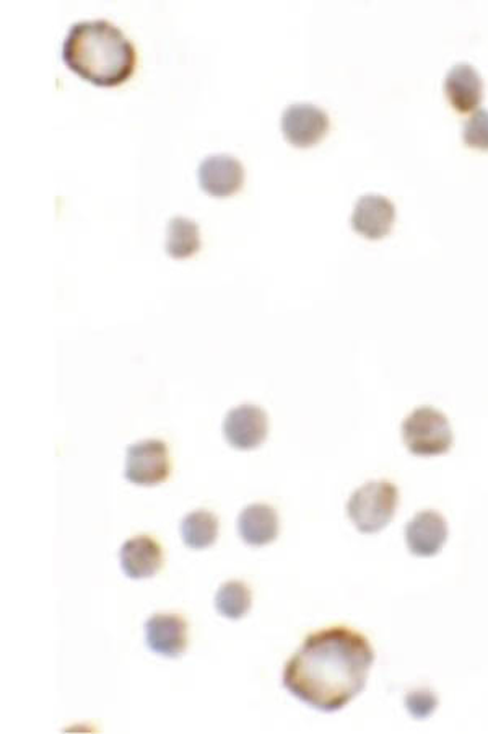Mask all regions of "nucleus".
Segmentation results:
<instances>
[{"label": "nucleus", "instance_id": "obj_18", "mask_svg": "<svg viewBox=\"0 0 488 734\" xmlns=\"http://www.w3.org/2000/svg\"><path fill=\"white\" fill-rule=\"evenodd\" d=\"M464 142L474 149L488 150V112L477 110L463 129Z\"/></svg>", "mask_w": 488, "mask_h": 734}, {"label": "nucleus", "instance_id": "obj_14", "mask_svg": "<svg viewBox=\"0 0 488 734\" xmlns=\"http://www.w3.org/2000/svg\"><path fill=\"white\" fill-rule=\"evenodd\" d=\"M239 532L249 546H266L279 534V516L272 506L254 503L239 516Z\"/></svg>", "mask_w": 488, "mask_h": 734}, {"label": "nucleus", "instance_id": "obj_13", "mask_svg": "<svg viewBox=\"0 0 488 734\" xmlns=\"http://www.w3.org/2000/svg\"><path fill=\"white\" fill-rule=\"evenodd\" d=\"M444 93L456 112H473L483 102V77L469 62H460L446 73Z\"/></svg>", "mask_w": 488, "mask_h": 734}, {"label": "nucleus", "instance_id": "obj_19", "mask_svg": "<svg viewBox=\"0 0 488 734\" xmlns=\"http://www.w3.org/2000/svg\"><path fill=\"white\" fill-rule=\"evenodd\" d=\"M407 712L417 720H426L437 710L438 697L431 690L417 689L406 697Z\"/></svg>", "mask_w": 488, "mask_h": 734}, {"label": "nucleus", "instance_id": "obj_6", "mask_svg": "<svg viewBox=\"0 0 488 734\" xmlns=\"http://www.w3.org/2000/svg\"><path fill=\"white\" fill-rule=\"evenodd\" d=\"M282 133L295 147H311L319 142L329 129V116L313 103H293L282 113Z\"/></svg>", "mask_w": 488, "mask_h": 734}, {"label": "nucleus", "instance_id": "obj_11", "mask_svg": "<svg viewBox=\"0 0 488 734\" xmlns=\"http://www.w3.org/2000/svg\"><path fill=\"white\" fill-rule=\"evenodd\" d=\"M396 208L386 196L368 193L353 208L352 227L371 240L383 239L393 229Z\"/></svg>", "mask_w": 488, "mask_h": 734}, {"label": "nucleus", "instance_id": "obj_10", "mask_svg": "<svg viewBox=\"0 0 488 734\" xmlns=\"http://www.w3.org/2000/svg\"><path fill=\"white\" fill-rule=\"evenodd\" d=\"M147 646L156 655L178 658L187 646V623L176 613H155L146 622Z\"/></svg>", "mask_w": 488, "mask_h": 734}, {"label": "nucleus", "instance_id": "obj_12", "mask_svg": "<svg viewBox=\"0 0 488 734\" xmlns=\"http://www.w3.org/2000/svg\"><path fill=\"white\" fill-rule=\"evenodd\" d=\"M123 572L129 578H150L163 563V550L150 536H136L123 543L119 550Z\"/></svg>", "mask_w": 488, "mask_h": 734}, {"label": "nucleus", "instance_id": "obj_3", "mask_svg": "<svg viewBox=\"0 0 488 734\" xmlns=\"http://www.w3.org/2000/svg\"><path fill=\"white\" fill-rule=\"evenodd\" d=\"M397 506L399 492L396 485L387 480H373L352 493L347 503V514L360 532L374 534L393 520Z\"/></svg>", "mask_w": 488, "mask_h": 734}, {"label": "nucleus", "instance_id": "obj_5", "mask_svg": "<svg viewBox=\"0 0 488 734\" xmlns=\"http://www.w3.org/2000/svg\"><path fill=\"white\" fill-rule=\"evenodd\" d=\"M172 473L169 446L160 439L130 444L126 452L124 475L136 485L152 486L165 482Z\"/></svg>", "mask_w": 488, "mask_h": 734}, {"label": "nucleus", "instance_id": "obj_16", "mask_svg": "<svg viewBox=\"0 0 488 734\" xmlns=\"http://www.w3.org/2000/svg\"><path fill=\"white\" fill-rule=\"evenodd\" d=\"M219 534V519L206 509L186 514L182 520L183 542L189 549H206L216 542Z\"/></svg>", "mask_w": 488, "mask_h": 734}, {"label": "nucleus", "instance_id": "obj_17", "mask_svg": "<svg viewBox=\"0 0 488 734\" xmlns=\"http://www.w3.org/2000/svg\"><path fill=\"white\" fill-rule=\"evenodd\" d=\"M216 607L226 619H242L251 607V589L243 582H226L217 590Z\"/></svg>", "mask_w": 488, "mask_h": 734}, {"label": "nucleus", "instance_id": "obj_9", "mask_svg": "<svg viewBox=\"0 0 488 734\" xmlns=\"http://www.w3.org/2000/svg\"><path fill=\"white\" fill-rule=\"evenodd\" d=\"M448 540V523L433 509L417 513L406 526V543L416 557H434Z\"/></svg>", "mask_w": 488, "mask_h": 734}, {"label": "nucleus", "instance_id": "obj_7", "mask_svg": "<svg viewBox=\"0 0 488 734\" xmlns=\"http://www.w3.org/2000/svg\"><path fill=\"white\" fill-rule=\"evenodd\" d=\"M223 435L235 449H254L267 436L266 412L251 403L235 406L223 420Z\"/></svg>", "mask_w": 488, "mask_h": 734}, {"label": "nucleus", "instance_id": "obj_15", "mask_svg": "<svg viewBox=\"0 0 488 734\" xmlns=\"http://www.w3.org/2000/svg\"><path fill=\"white\" fill-rule=\"evenodd\" d=\"M166 252L173 259H187L200 249L199 226L196 220L175 216L166 226Z\"/></svg>", "mask_w": 488, "mask_h": 734}, {"label": "nucleus", "instance_id": "obj_8", "mask_svg": "<svg viewBox=\"0 0 488 734\" xmlns=\"http://www.w3.org/2000/svg\"><path fill=\"white\" fill-rule=\"evenodd\" d=\"M200 188L216 198H225L242 188L244 169L242 162L229 153H217L207 157L200 162L199 170Z\"/></svg>", "mask_w": 488, "mask_h": 734}, {"label": "nucleus", "instance_id": "obj_1", "mask_svg": "<svg viewBox=\"0 0 488 734\" xmlns=\"http://www.w3.org/2000/svg\"><path fill=\"white\" fill-rule=\"evenodd\" d=\"M373 661L365 635L349 627H330L306 636L287 661L283 687L313 709L339 712L365 689Z\"/></svg>", "mask_w": 488, "mask_h": 734}, {"label": "nucleus", "instance_id": "obj_2", "mask_svg": "<svg viewBox=\"0 0 488 734\" xmlns=\"http://www.w3.org/2000/svg\"><path fill=\"white\" fill-rule=\"evenodd\" d=\"M62 61L95 85L115 87L132 76L137 55L118 26L108 20H90L70 26L62 43Z\"/></svg>", "mask_w": 488, "mask_h": 734}, {"label": "nucleus", "instance_id": "obj_4", "mask_svg": "<svg viewBox=\"0 0 488 734\" xmlns=\"http://www.w3.org/2000/svg\"><path fill=\"white\" fill-rule=\"evenodd\" d=\"M403 439L416 456H441L453 446V429L440 410L419 406L404 420Z\"/></svg>", "mask_w": 488, "mask_h": 734}]
</instances>
